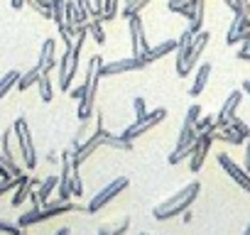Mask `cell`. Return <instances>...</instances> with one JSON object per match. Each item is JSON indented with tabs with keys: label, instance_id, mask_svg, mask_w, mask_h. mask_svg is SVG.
Returning a JSON list of instances; mask_svg holds the SVG:
<instances>
[{
	"label": "cell",
	"instance_id": "7",
	"mask_svg": "<svg viewBox=\"0 0 250 235\" xmlns=\"http://www.w3.org/2000/svg\"><path fill=\"white\" fill-rule=\"evenodd\" d=\"M128 186H130V179H128V176H118V179H113L110 184H105V186H103V189H101V191H98V194H96L91 201H88L86 211H88V213H98L103 206H108V203H110V201H113L118 194H123Z\"/></svg>",
	"mask_w": 250,
	"mask_h": 235
},
{
	"label": "cell",
	"instance_id": "42",
	"mask_svg": "<svg viewBox=\"0 0 250 235\" xmlns=\"http://www.w3.org/2000/svg\"><path fill=\"white\" fill-rule=\"evenodd\" d=\"M240 91H243L245 96H250V78H245V81H243V86H240Z\"/></svg>",
	"mask_w": 250,
	"mask_h": 235
},
{
	"label": "cell",
	"instance_id": "20",
	"mask_svg": "<svg viewBox=\"0 0 250 235\" xmlns=\"http://www.w3.org/2000/svg\"><path fill=\"white\" fill-rule=\"evenodd\" d=\"M208 76H211V64H208V61L199 64V69H196V78H194V83H191V88H189V96H191V98H196V96L206 88Z\"/></svg>",
	"mask_w": 250,
	"mask_h": 235
},
{
	"label": "cell",
	"instance_id": "3",
	"mask_svg": "<svg viewBox=\"0 0 250 235\" xmlns=\"http://www.w3.org/2000/svg\"><path fill=\"white\" fill-rule=\"evenodd\" d=\"M79 206L76 203H71V201H47L44 206H40V208H30L27 213H22L20 215V220H18V225L20 228H30V225H35V223H44V220H49V218H54V215H64V213H71V211H76Z\"/></svg>",
	"mask_w": 250,
	"mask_h": 235
},
{
	"label": "cell",
	"instance_id": "31",
	"mask_svg": "<svg viewBox=\"0 0 250 235\" xmlns=\"http://www.w3.org/2000/svg\"><path fill=\"white\" fill-rule=\"evenodd\" d=\"M150 3H152V0H128V3H125V8H123V15H125V18H130V15H140Z\"/></svg>",
	"mask_w": 250,
	"mask_h": 235
},
{
	"label": "cell",
	"instance_id": "27",
	"mask_svg": "<svg viewBox=\"0 0 250 235\" xmlns=\"http://www.w3.org/2000/svg\"><path fill=\"white\" fill-rule=\"evenodd\" d=\"M20 76H22V74L13 69V71H8L3 78H0V98H5V96H8V93H10L15 86H18V78H20Z\"/></svg>",
	"mask_w": 250,
	"mask_h": 235
},
{
	"label": "cell",
	"instance_id": "16",
	"mask_svg": "<svg viewBox=\"0 0 250 235\" xmlns=\"http://www.w3.org/2000/svg\"><path fill=\"white\" fill-rule=\"evenodd\" d=\"M37 186H40V176H32V174H27V179H25V181H22V184H20L15 191H13V198H10V203H13L15 208H18V206H22V203L30 198V194L37 189Z\"/></svg>",
	"mask_w": 250,
	"mask_h": 235
},
{
	"label": "cell",
	"instance_id": "29",
	"mask_svg": "<svg viewBox=\"0 0 250 235\" xmlns=\"http://www.w3.org/2000/svg\"><path fill=\"white\" fill-rule=\"evenodd\" d=\"M128 228H130V218H128V215H123V218H120V223L101 225L98 230H101V233H108V235H123L125 230H128Z\"/></svg>",
	"mask_w": 250,
	"mask_h": 235
},
{
	"label": "cell",
	"instance_id": "21",
	"mask_svg": "<svg viewBox=\"0 0 250 235\" xmlns=\"http://www.w3.org/2000/svg\"><path fill=\"white\" fill-rule=\"evenodd\" d=\"M59 186V176L57 174H49V176H44L42 181H40V186L35 189L37 191V196H40V201H42V206L49 201V196L54 194V189Z\"/></svg>",
	"mask_w": 250,
	"mask_h": 235
},
{
	"label": "cell",
	"instance_id": "14",
	"mask_svg": "<svg viewBox=\"0 0 250 235\" xmlns=\"http://www.w3.org/2000/svg\"><path fill=\"white\" fill-rule=\"evenodd\" d=\"M240 100H243V91L240 88H235V91H230L228 93V98H226V103L221 105V110H218V115H216V128H226L233 118H235V113H238V105H240Z\"/></svg>",
	"mask_w": 250,
	"mask_h": 235
},
{
	"label": "cell",
	"instance_id": "38",
	"mask_svg": "<svg viewBox=\"0 0 250 235\" xmlns=\"http://www.w3.org/2000/svg\"><path fill=\"white\" fill-rule=\"evenodd\" d=\"M133 105H135V118H145V115H147V108H145V98H140V96H138V98L133 100Z\"/></svg>",
	"mask_w": 250,
	"mask_h": 235
},
{
	"label": "cell",
	"instance_id": "53",
	"mask_svg": "<svg viewBox=\"0 0 250 235\" xmlns=\"http://www.w3.org/2000/svg\"><path fill=\"white\" fill-rule=\"evenodd\" d=\"M98 235H108V233H101V230H98Z\"/></svg>",
	"mask_w": 250,
	"mask_h": 235
},
{
	"label": "cell",
	"instance_id": "33",
	"mask_svg": "<svg viewBox=\"0 0 250 235\" xmlns=\"http://www.w3.org/2000/svg\"><path fill=\"white\" fill-rule=\"evenodd\" d=\"M228 125H230V128H233V130H235V133H238L240 137H245V140L250 137V125H248V123H243V120H240V118H238V115L233 118V120H230Z\"/></svg>",
	"mask_w": 250,
	"mask_h": 235
},
{
	"label": "cell",
	"instance_id": "11",
	"mask_svg": "<svg viewBox=\"0 0 250 235\" xmlns=\"http://www.w3.org/2000/svg\"><path fill=\"white\" fill-rule=\"evenodd\" d=\"M250 32V15L245 13V8L235 10L233 13V20H230V27H228V35H226V44H238L248 37Z\"/></svg>",
	"mask_w": 250,
	"mask_h": 235
},
{
	"label": "cell",
	"instance_id": "10",
	"mask_svg": "<svg viewBox=\"0 0 250 235\" xmlns=\"http://www.w3.org/2000/svg\"><path fill=\"white\" fill-rule=\"evenodd\" d=\"M191 42H194V35L189 32V30H184L182 32V37H179V49H177V76H182V78H187L191 71H194V66H191Z\"/></svg>",
	"mask_w": 250,
	"mask_h": 235
},
{
	"label": "cell",
	"instance_id": "28",
	"mask_svg": "<svg viewBox=\"0 0 250 235\" xmlns=\"http://www.w3.org/2000/svg\"><path fill=\"white\" fill-rule=\"evenodd\" d=\"M52 20L57 22V27H62L66 22V0H52Z\"/></svg>",
	"mask_w": 250,
	"mask_h": 235
},
{
	"label": "cell",
	"instance_id": "24",
	"mask_svg": "<svg viewBox=\"0 0 250 235\" xmlns=\"http://www.w3.org/2000/svg\"><path fill=\"white\" fill-rule=\"evenodd\" d=\"M213 128H216V125H213ZM213 140H221V142H228V145H245V137H240L230 125H226V128H216Z\"/></svg>",
	"mask_w": 250,
	"mask_h": 235
},
{
	"label": "cell",
	"instance_id": "47",
	"mask_svg": "<svg viewBox=\"0 0 250 235\" xmlns=\"http://www.w3.org/2000/svg\"><path fill=\"white\" fill-rule=\"evenodd\" d=\"M69 233H71V228H59L57 230V235H69Z\"/></svg>",
	"mask_w": 250,
	"mask_h": 235
},
{
	"label": "cell",
	"instance_id": "52",
	"mask_svg": "<svg viewBox=\"0 0 250 235\" xmlns=\"http://www.w3.org/2000/svg\"><path fill=\"white\" fill-rule=\"evenodd\" d=\"M138 235H152V233H138Z\"/></svg>",
	"mask_w": 250,
	"mask_h": 235
},
{
	"label": "cell",
	"instance_id": "6",
	"mask_svg": "<svg viewBox=\"0 0 250 235\" xmlns=\"http://www.w3.org/2000/svg\"><path fill=\"white\" fill-rule=\"evenodd\" d=\"M103 133H105V128H103L101 115H98V125H96V130L91 133V137H86L81 145H76V147L71 150V164H74V169H79L98 147H103Z\"/></svg>",
	"mask_w": 250,
	"mask_h": 235
},
{
	"label": "cell",
	"instance_id": "4",
	"mask_svg": "<svg viewBox=\"0 0 250 235\" xmlns=\"http://www.w3.org/2000/svg\"><path fill=\"white\" fill-rule=\"evenodd\" d=\"M13 135L18 140L22 164L27 169H35L37 167V150H35V142H32V135H30V125H27L25 118H18V120L13 123Z\"/></svg>",
	"mask_w": 250,
	"mask_h": 235
},
{
	"label": "cell",
	"instance_id": "36",
	"mask_svg": "<svg viewBox=\"0 0 250 235\" xmlns=\"http://www.w3.org/2000/svg\"><path fill=\"white\" fill-rule=\"evenodd\" d=\"M199 118H201V105H199V103H194V105H189V110H187V118H184V120L194 125V123L199 120Z\"/></svg>",
	"mask_w": 250,
	"mask_h": 235
},
{
	"label": "cell",
	"instance_id": "22",
	"mask_svg": "<svg viewBox=\"0 0 250 235\" xmlns=\"http://www.w3.org/2000/svg\"><path fill=\"white\" fill-rule=\"evenodd\" d=\"M103 145L105 147H113V150H120V152H130L133 150V142L125 140L123 135H113V133H103Z\"/></svg>",
	"mask_w": 250,
	"mask_h": 235
},
{
	"label": "cell",
	"instance_id": "1",
	"mask_svg": "<svg viewBox=\"0 0 250 235\" xmlns=\"http://www.w3.org/2000/svg\"><path fill=\"white\" fill-rule=\"evenodd\" d=\"M201 194V184L199 181H189L184 189H179L174 196H169L167 201H162L160 206H155L152 215L157 220H169V218H177L182 215L184 211L191 208V203L196 201V196Z\"/></svg>",
	"mask_w": 250,
	"mask_h": 235
},
{
	"label": "cell",
	"instance_id": "12",
	"mask_svg": "<svg viewBox=\"0 0 250 235\" xmlns=\"http://www.w3.org/2000/svg\"><path fill=\"white\" fill-rule=\"evenodd\" d=\"M216 159H218V164L223 167V172H226V174H228L240 189H245V191L250 194V174L245 172V167L235 164V162L230 159V155H226V152H218Z\"/></svg>",
	"mask_w": 250,
	"mask_h": 235
},
{
	"label": "cell",
	"instance_id": "2",
	"mask_svg": "<svg viewBox=\"0 0 250 235\" xmlns=\"http://www.w3.org/2000/svg\"><path fill=\"white\" fill-rule=\"evenodd\" d=\"M101 66H103V57L101 54H93L88 59V66H86V78H83V86H86V93L83 98L79 100V120H91L93 118V110H96V96H98V78H101Z\"/></svg>",
	"mask_w": 250,
	"mask_h": 235
},
{
	"label": "cell",
	"instance_id": "48",
	"mask_svg": "<svg viewBox=\"0 0 250 235\" xmlns=\"http://www.w3.org/2000/svg\"><path fill=\"white\" fill-rule=\"evenodd\" d=\"M93 5H96V8H98V10L103 13V0H93Z\"/></svg>",
	"mask_w": 250,
	"mask_h": 235
},
{
	"label": "cell",
	"instance_id": "39",
	"mask_svg": "<svg viewBox=\"0 0 250 235\" xmlns=\"http://www.w3.org/2000/svg\"><path fill=\"white\" fill-rule=\"evenodd\" d=\"M223 3H226V5H228V8L235 13V10H240V8H243V3H245V0H223Z\"/></svg>",
	"mask_w": 250,
	"mask_h": 235
},
{
	"label": "cell",
	"instance_id": "8",
	"mask_svg": "<svg viewBox=\"0 0 250 235\" xmlns=\"http://www.w3.org/2000/svg\"><path fill=\"white\" fill-rule=\"evenodd\" d=\"M128 27H130L133 57H135V59H143V61L147 64V52H150V44H147V37H145V25H143V18H140V15H130V18H128Z\"/></svg>",
	"mask_w": 250,
	"mask_h": 235
},
{
	"label": "cell",
	"instance_id": "26",
	"mask_svg": "<svg viewBox=\"0 0 250 235\" xmlns=\"http://www.w3.org/2000/svg\"><path fill=\"white\" fill-rule=\"evenodd\" d=\"M40 74H42V69H40V66H32L30 71H25V74L18 78V91H27V88H32V86L37 83Z\"/></svg>",
	"mask_w": 250,
	"mask_h": 235
},
{
	"label": "cell",
	"instance_id": "25",
	"mask_svg": "<svg viewBox=\"0 0 250 235\" xmlns=\"http://www.w3.org/2000/svg\"><path fill=\"white\" fill-rule=\"evenodd\" d=\"M25 179H27V174H25V172H22V174H10V176H5V179H0V196L15 191Z\"/></svg>",
	"mask_w": 250,
	"mask_h": 235
},
{
	"label": "cell",
	"instance_id": "51",
	"mask_svg": "<svg viewBox=\"0 0 250 235\" xmlns=\"http://www.w3.org/2000/svg\"><path fill=\"white\" fill-rule=\"evenodd\" d=\"M15 235H27V230H25V228H20V230H18Z\"/></svg>",
	"mask_w": 250,
	"mask_h": 235
},
{
	"label": "cell",
	"instance_id": "13",
	"mask_svg": "<svg viewBox=\"0 0 250 235\" xmlns=\"http://www.w3.org/2000/svg\"><path fill=\"white\" fill-rule=\"evenodd\" d=\"M147 64L143 59H135V57H128V59H115V61H108L101 66V78H108V76H115V74H130V71H138V69H145Z\"/></svg>",
	"mask_w": 250,
	"mask_h": 235
},
{
	"label": "cell",
	"instance_id": "23",
	"mask_svg": "<svg viewBox=\"0 0 250 235\" xmlns=\"http://www.w3.org/2000/svg\"><path fill=\"white\" fill-rule=\"evenodd\" d=\"M37 86H40V100H42V103H52V100H54V86H52L49 71H42V74H40Z\"/></svg>",
	"mask_w": 250,
	"mask_h": 235
},
{
	"label": "cell",
	"instance_id": "32",
	"mask_svg": "<svg viewBox=\"0 0 250 235\" xmlns=\"http://www.w3.org/2000/svg\"><path fill=\"white\" fill-rule=\"evenodd\" d=\"M118 3L120 0H103V13H101V22H110L118 15Z\"/></svg>",
	"mask_w": 250,
	"mask_h": 235
},
{
	"label": "cell",
	"instance_id": "17",
	"mask_svg": "<svg viewBox=\"0 0 250 235\" xmlns=\"http://www.w3.org/2000/svg\"><path fill=\"white\" fill-rule=\"evenodd\" d=\"M74 3H76V22L79 25H86L88 20L101 18V10L93 5V0H74Z\"/></svg>",
	"mask_w": 250,
	"mask_h": 235
},
{
	"label": "cell",
	"instance_id": "45",
	"mask_svg": "<svg viewBox=\"0 0 250 235\" xmlns=\"http://www.w3.org/2000/svg\"><path fill=\"white\" fill-rule=\"evenodd\" d=\"M47 159H49V162H52V164H57V162H59V157H57V155H54V152H49V155H47Z\"/></svg>",
	"mask_w": 250,
	"mask_h": 235
},
{
	"label": "cell",
	"instance_id": "44",
	"mask_svg": "<svg viewBox=\"0 0 250 235\" xmlns=\"http://www.w3.org/2000/svg\"><path fill=\"white\" fill-rule=\"evenodd\" d=\"M238 59H243V61H250V52H238Z\"/></svg>",
	"mask_w": 250,
	"mask_h": 235
},
{
	"label": "cell",
	"instance_id": "5",
	"mask_svg": "<svg viewBox=\"0 0 250 235\" xmlns=\"http://www.w3.org/2000/svg\"><path fill=\"white\" fill-rule=\"evenodd\" d=\"M165 118H167V108H162V105H160V108H155L152 113H147L145 118H135V123H133V125H128V128L123 130V137L133 142V140L143 137L145 133H150L152 128H157V125L165 120Z\"/></svg>",
	"mask_w": 250,
	"mask_h": 235
},
{
	"label": "cell",
	"instance_id": "43",
	"mask_svg": "<svg viewBox=\"0 0 250 235\" xmlns=\"http://www.w3.org/2000/svg\"><path fill=\"white\" fill-rule=\"evenodd\" d=\"M10 5H13V10H20L25 5V0H10Z\"/></svg>",
	"mask_w": 250,
	"mask_h": 235
},
{
	"label": "cell",
	"instance_id": "19",
	"mask_svg": "<svg viewBox=\"0 0 250 235\" xmlns=\"http://www.w3.org/2000/svg\"><path fill=\"white\" fill-rule=\"evenodd\" d=\"M204 15H206V0H194V8H191V15H189V27H187L191 35L201 32Z\"/></svg>",
	"mask_w": 250,
	"mask_h": 235
},
{
	"label": "cell",
	"instance_id": "34",
	"mask_svg": "<svg viewBox=\"0 0 250 235\" xmlns=\"http://www.w3.org/2000/svg\"><path fill=\"white\" fill-rule=\"evenodd\" d=\"M69 189H71V198L74 196H83V184H81V176H79V169L71 174V181H69Z\"/></svg>",
	"mask_w": 250,
	"mask_h": 235
},
{
	"label": "cell",
	"instance_id": "30",
	"mask_svg": "<svg viewBox=\"0 0 250 235\" xmlns=\"http://www.w3.org/2000/svg\"><path fill=\"white\" fill-rule=\"evenodd\" d=\"M86 27H88V35L93 37V42H96V44H105V32H103V27H101V18L88 20V22H86Z\"/></svg>",
	"mask_w": 250,
	"mask_h": 235
},
{
	"label": "cell",
	"instance_id": "37",
	"mask_svg": "<svg viewBox=\"0 0 250 235\" xmlns=\"http://www.w3.org/2000/svg\"><path fill=\"white\" fill-rule=\"evenodd\" d=\"M18 230H20V225H18V223H13V220H5V218H0V233L15 235Z\"/></svg>",
	"mask_w": 250,
	"mask_h": 235
},
{
	"label": "cell",
	"instance_id": "41",
	"mask_svg": "<svg viewBox=\"0 0 250 235\" xmlns=\"http://www.w3.org/2000/svg\"><path fill=\"white\" fill-rule=\"evenodd\" d=\"M5 176H10V172H8V167H5V159H3V152H0V179H5Z\"/></svg>",
	"mask_w": 250,
	"mask_h": 235
},
{
	"label": "cell",
	"instance_id": "18",
	"mask_svg": "<svg viewBox=\"0 0 250 235\" xmlns=\"http://www.w3.org/2000/svg\"><path fill=\"white\" fill-rule=\"evenodd\" d=\"M177 49H179V39H162L157 47H150L147 64H152V61H157V59H162V57H167V54H172Z\"/></svg>",
	"mask_w": 250,
	"mask_h": 235
},
{
	"label": "cell",
	"instance_id": "46",
	"mask_svg": "<svg viewBox=\"0 0 250 235\" xmlns=\"http://www.w3.org/2000/svg\"><path fill=\"white\" fill-rule=\"evenodd\" d=\"M182 215H184V223H191V218H194V215H191V211H184Z\"/></svg>",
	"mask_w": 250,
	"mask_h": 235
},
{
	"label": "cell",
	"instance_id": "50",
	"mask_svg": "<svg viewBox=\"0 0 250 235\" xmlns=\"http://www.w3.org/2000/svg\"><path fill=\"white\" fill-rule=\"evenodd\" d=\"M243 235H250V220H248V225H245V230H243Z\"/></svg>",
	"mask_w": 250,
	"mask_h": 235
},
{
	"label": "cell",
	"instance_id": "49",
	"mask_svg": "<svg viewBox=\"0 0 250 235\" xmlns=\"http://www.w3.org/2000/svg\"><path fill=\"white\" fill-rule=\"evenodd\" d=\"M243 8H245V13L250 15V0H245V3H243Z\"/></svg>",
	"mask_w": 250,
	"mask_h": 235
},
{
	"label": "cell",
	"instance_id": "35",
	"mask_svg": "<svg viewBox=\"0 0 250 235\" xmlns=\"http://www.w3.org/2000/svg\"><path fill=\"white\" fill-rule=\"evenodd\" d=\"M213 123H216V115H201L199 120L194 123V128H196V133H204V130L213 128Z\"/></svg>",
	"mask_w": 250,
	"mask_h": 235
},
{
	"label": "cell",
	"instance_id": "40",
	"mask_svg": "<svg viewBox=\"0 0 250 235\" xmlns=\"http://www.w3.org/2000/svg\"><path fill=\"white\" fill-rule=\"evenodd\" d=\"M245 172L250 174V137L245 140Z\"/></svg>",
	"mask_w": 250,
	"mask_h": 235
},
{
	"label": "cell",
	"instance_id": "15",
	"mask_svg": "<svg viewBox=\"0 0 250 235\" xmlns=\"http://www.w3.org/2000/svg\"><path fill=\"white\" fill-rule=\"evenodd\" d=\"M57 42L49 37V39H44L42 42V47H40V59H37V66L42 69V71H54L57 69Z\"/></svg>",
	"mask_w": 250,
	"mask_h": 235
},
{
	"label": "cell",
	"instance_id": "9",
	"mask_svg": "<svg viewBox=\"0 0 250 235\" xmlns=\"http://www.w3.org/2000/svg\"><path fill=\"white\" fill-rule=\"evenodd\" d=\"M213 133H216V128H208V130L199 133L196 145H194V152H191V157H189V169H191V174H199V172H201V167H204V162H206V155H208V150H211V145H213Z\"/></svg>",
	"mask_w": 250,
	"mask_h": 235
}]
</instances>
